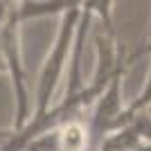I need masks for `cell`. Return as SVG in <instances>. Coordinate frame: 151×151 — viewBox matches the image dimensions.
I'll use <instances>...</instances> for the list:
<instances>
[{"label": "cell", "instance_id": "277c9868", "mask_svg": "<svg viewBox=\"0 0 151 151\" xmlns=\"http://www.w3.org/2000/svg\"><path fill=\"white\" fill-rule=\"evenodd\" d=\"M57 131V145L59 151H93V140H90V129L86 122L79 117L63 122Z\"/></svg>", "mask_w": 151, "mask_h": 151}, {"label": "cell", "instance_id": "ba28073f", "mask_svg": "<svg viewBox=\"0 0 151 151\" xmlns=\"http://www.w3.org/2000/svg\"><path fill=\"white\" fill-rule=\"evenodd\" d=\"M149 113H151V108H149Z\"/></svg>", "mask_w": 151, "mask_h": 151}, {"label": "cell", "instance_id": "7a4b0ae2", "mask_svg": "<svg viewBox=\"0 0 151 151\" xmlns=\"http://www.w3.org/2000/svg\"><path fill=\"white\" fill-rule=\"evenodd\" d=\"M20 23L18 12L14 7L12 16L0 27V50L7 61V75L12 79L14 101H16V120H14V131H18L34 115V101L29 95V81H27V70L23 63V50H20Z\"/></svg>", "mask_w": 151, "mask_h": 151}, {"label": "cell", "instance_id": "8992f818", "mask_svg": "<svg viewBox=\"0 0 151 151\" xmlns=\"http://www.w3.org/2000/svg\"><path fill=\"white\" fill-rule=\"evenodd\" d=\"M145 54H151V36L147 38V41H145L142 45H140L138 50H133V52H131V54H129L126 59H129V63H131L133 59H138V57H145Z\"/></svg>", "mask_w": 151, "mask_h": 151}, {"label": "cell", "instance_id": "5b68a950", "mask_svg": "<svg viewBox=\"0 0 151 151\" xmlns=\"http://www.w3.org/2000/svg\"><path fill=\"white\" fill-rule=\"evenodd\" d=\"M151 108V68H149V75H147V81H145V88L140 90V95L135 97V99L129 104V106L124 108V113L120 115V120H117V124L120 122H124L129 115H133V113H140V111H149ZM115 124V126H117Z\"/></svg>", "mask_w": 151, "mask_h": 151}, {"label": "cell", "instance_id": "3957f363", "mask_svg": "<svg viewBox=\"0 0 151 151\" xmlns=\"http://www.w3.org/2000/svg\"><path fill=\"white\" fill-rule=\"evenodd\" d=\"M124 68L122 65L111 81L106 83V88L101 90L93 106H90V117H88V129H90V140H93V149L97 151L99 142L104 140L108 131H113L120 115L124 113V104H122V79H124Z\"/></svg>", "mask_w": 151, "mask_h": 151}, {"label": "cell", "instance_id": "52a82bcc", "mask_svg": "<svg viewBox=\"0 0 151 151\" xmlns=\"http://www.w3.org/2000/svg\"><path fill=\"white\" fill-rule=\"evenodd\" d=\"M0 75H7V61L2 57V50H0Z\"/></svg>", "mask_w": 151, "mask_h": 151}, {"label": "cell", "instance_id": "6da1fadb", "mask_svg": "<svg viewBox=\"0 0 151 151\" xmlns=\"http://www.w3.org/2000/svg\"><path fill=\"white\" fill-rule=\"evenodd\" d=\"M79 16H81V2L72 5L70 9L61 14L57 38H54L52 50L47 52V57L41 65V72H38V83H36V93H34V115H41L43 111L52 106L54 93H57L59 83L65 75V68L70 63V52H72V41H75Z\"/></svg>", "mask_w": 151, "mask_h": 151}]
</instances>
